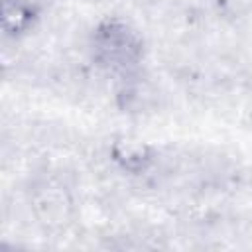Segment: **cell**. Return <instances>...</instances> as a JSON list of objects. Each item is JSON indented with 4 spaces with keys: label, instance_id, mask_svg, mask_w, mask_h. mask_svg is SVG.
<instances>
[{
    "label": "cell",
    "instance_id": "obj_1",
    "mask_svg": "<svg viewBox=\"0 0 252 252\" xmlns=\"http://www.w3.org/2000/svg\"><path fill=\"white\" fill-rule=\"evenodd\" d=\"M126 32L128 30L110 28L108 33L102 35L100 49L106 53V59L112 65H124L126 61H130L136 55V43H134L132 35L126 33Z\"/></svg>",
    "mask_w": 252,
    "mask_h": 252
}]
</instances>
